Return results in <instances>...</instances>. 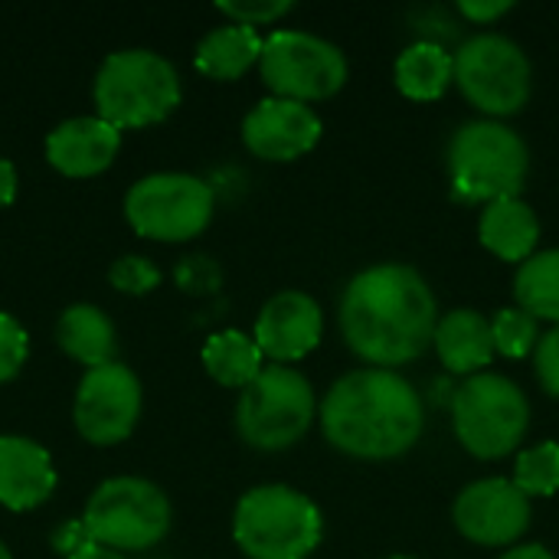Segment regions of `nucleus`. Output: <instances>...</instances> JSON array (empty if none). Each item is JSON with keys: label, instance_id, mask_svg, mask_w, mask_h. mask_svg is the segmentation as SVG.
<instances>
[{"label": "nucleus", "instance_id": "f257e3e1", "mask_svg": "<svg viewBox=\"0 0 559 559\" xmlns=\"http://www.w3.org/2000/svg\"><path fill=\"white\" fill-rule=\"evenodd\" d=\"M341 334L370 367L393 370L419 360L436 337L439 305L429 282L403 262L357 272L341 295Z\"/></svg>", "mask_w": 559, "mask_h": 559}, {"label": "nucleus", "instance_id": "f03ea898", "mask_svg": "<svg viewBox=\"0 0 559 559\" xmlns=\"http://www.w3.org/2000/svg\"><path fill=\"white\" fill-rule=\"evenodd\" d=\"M324 439L364 462L406 455L426 429V403L396 370L364 367L341 377L321 403Z\"/></svg>", "mask_w": 559, "mask_h": 559}, {"label": "nucleus", "instance_id": "7ed1b4c3", "mask_svg": "<svg viewBox=\"0 0 559 559\" xmlns=\"http://www.w3.org/2000/svg\"><path fill=\"white\" fill-rule=\"evenodd\" d=\"M449 177L459 203H498L521 197L531 170L524 138L501 121H468L449 141Z\"/></svg>", "mask_w": 559, "mask_h": 559}, {"label": "nucleus", "instance_id": "20e7f679", "mask_svg": "<svg viewBox=\"0 0 559 559\" xmlns=\"http://www.w3.org/2000/svg\"><path fill=\"white\" fill-rule=\"evenodd\" d=\"M233 537L249 559H308L324 540V514L288 485H259L239 498Z\"/></svg>", "mask_w": 559, "mask_h": 559}, {"label": "nucleus", "instance_id": "39448f33", "mask_svg": "<svg viewBox=\"0 0 559 559\" xmlns=\"http://www.w3.org/2000/svg\"><path fill=\"white\" fill-rule=\"evenodd\" d=\"M98 118L121 128H144L164 121L180 105V75L174 62L154 49H115L95 72Z\"/></svg>", "mask_w": 559, "mask_h": 559}, {"label": "nucleus", "instance_id": "423d86ee", "mask_svg": "<svg viewBox=\"0 0 559 559\" xmlns=\"http://www.w3.org/2000/svg\"><path fill=\"white\" fill-rule=\"evenodd\" d=\"M455 439L481 462L511 455L531 429L527 393L501 373L468 377L452 400Z\"/></svg>", "mask_w": 559, "mask_h": 559}, {"label": "nucleus", "instance_id": "0eeeda50", "mask_svg": "<svg viewBox=\"0 0 559 559\" xmlns=\"http://www.w3.org/2000/svg\"><path fill=\"white\" fill-rule=\"evenodd\" d=\"M314 413L318 400L308 377L288 364H265L262 373L239 393L236 429L246 445L282 452L311 429Z\"/></svg>", "mask_w": 559, "mask_h": 559}, {"label": "nucleus", "instance_id": "6e6552de", "mask_svg": "<svg viewBox=\"0 0 559 559\" xmlns=\"http://www.w3.org/2000/svg\"><path fill=\"white\" fill-rule=\"evenodd\" d=\"M82 521L102 547L147 550L170 527V501L147 478L115 475L88 495Z\"/></svg>", "mask_w": 559, "mask_h": 559}, {"label": "nucleus", "instance_id": "1a4fd4ad", "mask_svg": "<svg viewBox=\"0 0 559 559\" xmlns=\"http://www.w3.org/2000/svg\"><path fill=\"white\" fill-rule=\"evenodd\" d=\"M455 85L478 111L511 118L531 102L534 66L514 39L501 33H478L455 52Z\"/></svg>", "mask_w": 559, "mask_h": 559}, {"label": "nucleus", "instance_id": "9d476101", "mask_svg": "<svg viewBox=\"0 0 559 559\" xmlns=\"http://www.w3.org/2000/svg\"><path fill=\"white\" fill-rule=\"evenodd\" d=\"M213 187L183 170H157L131 183L124 193V216L138 236L180 242L193 239L213 219Z\"/></svg>", "mask_w": 559, "mask_h": 559}, {"label": "nucleus", "instance_id": "9b49d317", "mask_svg": "<svg viewBox=\"0 0 559 559\" xmlns=\"http://www.w3.org/2000/svg\"><path fill=\"white\" fill-rule=\"evenodd\" d=\"M259 72L278 98L308 105L337 95L350 75V66L341 46L324 36L305 29H275L262 43Z\"/></svg>", "mask_w": 559, "mask_h": 559}, {"label": "nucleus", "instance_id": "f8f14e48", "mask_svg": "<svg viewBox=\"0 0 559 559\" xmlns=\"http://www.w3.org/2000/svg\"><path fill=\"white\" fill-rule=\"evenodd\" d=\"M75 429L95 445H111L131 436L141 416V380L128 364L88 367L75 386Z\"/></svg>", "mask_w": 559, "mask_h": 559}, {"label": "nucleus", "instance_id": "ddd939ff", "mask_svg": "<svg viewBox=\"0 0 559 559\" xmlns=\"http://www.w3.org/2000/svg\"><path fill=\"white\" fill-rule=\"evenodd\" d=\"M531 498L508 478H481L468 485L452 508L459 534L478 547H511L531 527Z\"/></svg>", "mask_w": 559, "mask_h": 559}, {"label": "nucleus", "instance_id": "4468645a", "mask_svg": "<svg viewBox=\"0 0 559 559\" xmlns=\"http://www.w3.org/2000/svg\"><path fill=\"white\" fill-rule=\"evenodd\" d=\"M324 134L318 111L295 98H262L242 118V141L262 160H298Z\"/></svg>", "mask_w": 559, "mask_h": 559}, {"label": "nucleus", "instance_id": "2eb2a0df", "mask_svg": "<svg viewBox=\"0 0 559 559\" xmlns=\"http://www.w3.org/2000/svg\"><path fill=\"white\" fill-rule=\"evenodd\" d=\"M324 334L321 305L298 288L272 295L255 318V344L272 364H292L308 357Z\"/></svg>", "mask_w": 559, "mask_h": 559}, {"label": "nucleus", "instance_id": "dca6fc26", "mask_svg": "<svg viewBox=\"0 0 559 559\" xmlns=\"http://www.w3.org/2000/svg\"><path fill=\"white\" fill-rule=\"evenodd\" d=\"M121 147V131L98 115H75L59 121L46 138V157L69 177H92L105 170Z\"/></svg>", "mask_w": 559, "mask_h": 559}, {"label": "nucleus", "instance_id": "f3484780", "mask_svg": "<svg viewBox=\"0 0 559 559\" xmlns=\"http://www.w3.org/2000/svg\"><path fill=\"white\" fill-rule=\"evenodd\" d=\"M56 488V468L49 452L26 436H0V504L10 511H29L43 504Z\"/></svg>", "mask_w": 559, "mask_h": 559}, {"label": "nucleus", "instance_id": "a211bd4d", "mask_svg": "<svg viewBox=\"0 0 559 559\" xmlns=\"http://www.w3.org/2000/svg\"><path fill=\"white\" fill-rule=\"evenodd\" d=\"M432 347L445 370L452 373H485V367L498 357L491 321L472 308H455L439 318Z\"/></svg>", "mask_w": 559, "mask_h": 559}, {"label": "nucleus", "instance_id": "6ab92c4d", "mask_svg": "<svg viewBox=\"0 0 559 559\" xmlns=\"http://www.w3.org/2000/svg\"><path fill=\"white\" fill-rule=\"evenodd\" d=\"M478 239L491 255L504 262H527L540 242V219L521 197L498 200L481 210Z\"/></svg>", "mask_w": 559, "mask_h": 559}, {"label": "nucleus", "instance_id": "aec40b11", "mask_svg": "<svg viewBox=\"0 0 559 559\" xmlns=\"http://www.w3.org/2000/svg\"><path fill=\"white\" fill-rule=\"evenodd\" d=\"M56 341L72 360L85 364V370L111 364L115 350H118V331H115L111 318L92 301H75L59 314Z\"/></svg>", "mask_w": 559, "mask_h": 559}, {"label": "nucleus", "instance_id": "412c9836", "mask_svg": "<svg viewBox=\"0 0 559 559\" xmlns=\"http://www.w3.org/2000/svg\"><path fill=\"white\" fill-rule=\"evenodd\" d=\"M393 82L413 102H436L455 82V56L432 39H419L400 52Z\"/></svg>", "mask_w": 559, "mask_h": 559}, {"label": "nucleus", "instance_id": "4be33fe9", "mask_svg": "<svg viewBox=\"0 0 559 559\" xmlns=\"http://www.w3.org/2000/svg\"><path fill=\"white\" fill-rule=\"evenodd\" d=\"M262 36L255 26L246 23H226L210 29L200 43H197V69L206 72L210 79H239L252 62H259L262 56Z\"/></svg>", "mask_w": 559, "mask_h": 559}, {"label": "nucleus", "instance_id": "5701e85b", "mask_svg": "<svg viewBox=\"0 0 559 559\" xmlns=\"http://www.w3.org/2000/svg\"><path fill=\"white\" fill-rule=\"evenodd\" d=\"M203 367L206 373L233 390H246L265 367V354L259 350L255 337L242 331H216L203 344Z\"/></svg>", "mask_w": 559, "mask_h": 559}, {"label": "nucleus", "instance_id": "b1692460", "mask_svg": "<svg viewBox=\"0 0 559 559\" xmlns=\"http://www.w3.org/2000/svg\"><path fill=\"white\" fill-rule=\"evenodd\" d=\"M514 298L531 318L559 324V249L534 252L518 265Z\"/></svg>", "mask_w": 559, "mask_h": 559}, {"label": "nucleus", "instance_id": "393cba45", "mask_svg": "<svg viewBox=\"0 0 559 559\" xmlns=\"http://www.w3.org/2000/svg\"><path fill=\"white\" fill-rule=\"evenodd\" d=\"M514 485L527 498H550L559 491V442H537L518 455Z\"/></svg>", "mask_w": 559, "mask_h": 559}, {"label": "nucleus", "instance_id": "a878e982", "mask_svg": "<svg viewBox=\"0 0 559 559\" xmlns=\"http://www.w3.org/2000/svg\"><path fill=\"white\" fill-rule=\"evenodd\" d=\"M491 334H495V350L501 357H511V360L534 354L540 344L537 318H531L524 308H501L491 318Z\"/></svg>", "mask_w": 559, "mask_h": 559}, {"label": "nucleus", "instance_id": "bb28decb", "mask_svg": "<svg viewBox=\"0 0 559 559\" xmlns=\"http://www.w3.org/2000/svg\"><path fill=\"white\" fill-rule=\"evenodd\" d=\"M108 282L118 292H131V295H147L151 288L160 285V269L147 259V255H118L108 269Z\"/></svg>", "mask_w": 559, "mask_h": 559}, {"label": "nucleus", "instance_id": "cd10ccee", "mask_svg": "<svg viewBox=\"0 0 559 559\" xmlns=\"http://www.w3.org/2000/svg\"><path fill=\"white\" fill-rule=\"evenodd\" d=\"M26 350H29L26 328L13 314L0 311V383L16 377V370L26 360Z\"/></svg>", "mask_w": 559, "mask_h": 559}, {"label": "nucleus", "instance_id": "c85d7f7f", "mask_svg": "<svg viewBox=\"0 0 559 559\" xmlns=\"http://www.w3.org/2000/svg\"><path fill=\"white\" fill-rule=\"evenodd\" d=\"M216 7H219L233 23L262 26V23H275L278 16H285L295 3H292V0H219Z\"/></svg>", "mask_w": 559, "mask_h": 559}, {"label": "nucleus", "instance_id": "c756f323", "mask_svg": "<svg viewBox=\"0 0 559 559\" xmlns=\"http://www.w3.org/2000/svg\"><path fill=\"white\" fill-rule=\"evenodd\" d=\"M534 367H537L540 386L550 396H559V324L540 337V344L534 350Z\"/></svg>", "mask_w": 559, "mask_h": 559}, {"label": "nucleus", "instance_id": "7c9ffc66", "mask_svg": "<svg viewBox=\"0 0 559 559\" xmlns=\"http://www.w3.org/2000/svg\"><path fill=\"white\" fill-rule=\"evenodd\" d=\"M49 544H52V550H59L62 557L69 559L72 554H79L85 544H92V534H88V527H85L82 518H72V521H62V524L49 534Z\"/></svg>", "mask_w": 559, "mask_h": 559}, {"label": "nucleus", "instance_id": "2f4dec72", "mask_svg": "<svg viewBox=\"0 0 559 559\" xmlns=\"http://www.w3.org/2000/svg\"><path fill=\"white\" fill-rule=\"evenodd\" d=\"M514 3L511 0H462L459 3V13L468 16L472 23H495L498 16H504Z\"/></svg>", "mask_w": 559, "mask_h": 559}, {"label": "nucleus", "instance_id": "473e14b6", "mask_svg": "<svg viewBox=\"0 0 559 559\" xmlns=\"http://www.w3.org/2000/svg\"><path fill=\"white\" fill-rule=\"evenodd\" d=\"M203 272H216V269L210 265V259L197 255V259H187V262L177 269V278H180L187 288H193V292H203V288H206V282H203Z\"/></svg>", "mask_w": 559, "mask_h": 559}, {"label": "nucleus", "instance_id": "72a5a7b5", "mask_svg": "<svg viewBox=\"0 0 559 559\" xmlns=\"http://www.w3.org/2000/svg\"><path fill=\"white\" fill-rule=\"evenodd\" d=\"M13 193H16V167L7 157H0V206H7Z\"/></svg>", "mask_w": 559, "mask_h": 559}, {"label": "nucleus", "instance_id": "f704fd0d", "mask_svg": "<svg viewBox=\"0 0 559 559\" xmlns=\"http://www.w3.org/2000/svg\"><path fill=\"white\" fill-rule=\"evenodd\" d=\"M69 559H128V557H124L121 550H111V547H102V544H95V540H92V544H85L79 554H72Z\"/></svg>", "mask_w": 559, "mask_h": 559}, {"label": "nucleus", "instance_id": "c9c22d12", "mask_svg": "<svg viewBox=\"0 0 559 559\" xmlns=\"http://www.w3.org/2000/svg\"><path fill=\"white\" fill-rule=\"evenodd\" d=\"M501 559H557L544 544H524V547H514L508 550Z\"/></svg>", "mask_w": 559, "mask_h": 559}, {"label": "nucleus", "instance_id": "e433bc0d", "mask_svg": "<svg viewBox=\"0 0 559 559\" xmlns=\"http://www.w3.org/2000/svg\"><path fill=\"white\" fill-rule=\"evenodd\" d=\"M0 559H10V550H7V544L0 540Z\"/></svg>", "mask_w": 559, "mask_h": 559}, {"label": "nucleus", "instance_id": "4c0bfd02", "mask_svg": "<svg viewBox=\"0 0 559 559\" xmlns=\"http://www.w3.org/2000/svg\"><path fill=\"white\" fill-rule=\"evenodd\" d=\"M390 559H419V557H403V554H400V557H390Z\"/></svg>", "mask_w": 559, "mask_h": 559}]
</instances>
